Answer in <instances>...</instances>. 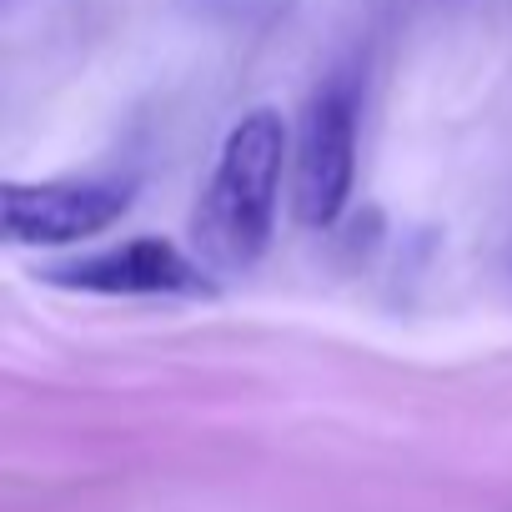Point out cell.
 Listing matches in <instances>:
<instances>
[{"mask_svg":"<svg viewBox=\"0 0 512 512\" xmlns=\"http://www.w3.org/2000/svg\"><path fill=\"white\" fill-rule=\"evenodd\" d=\"M282 171L287 121L272 106H256L226 131L191 216V241L211 272H246L267 256L282 206Z\"/></svg>","mask_w":512,"mask_h":512,"instance_id":"obj_1","label":"cell"},{"mask_svg":"<svg viewBox=\"0 0 512 512\" xmlns=\"http://www.w3.org/2000/svg\"><path fill=\"white\" fill-rule=\"evenodd\" d=\"M357 176V81L347 71L327 76L302 111L292 151V206L297 221L327 231L342 221Z\"/></svg>","mask_w":512,"mask_h":512,"instance_id":"obj_2","label":"cell"},{"mask_svg":"<svg viewBox=\"0 0 512 512\" xmlns=\"http://www.w3.org/2000/svg\"><path fill=\"white\" fill-rule=\"evenodd\" d=\"M131 211L121 181H6L0 186V236L6 246H76L101 236Z\"/></svg>","mask_w":512,"mask_h":512,"instance_id":"obj_3","label":"cell"},{"mask_svg":"<svg viewBox=\"0 0 512 512\" xmlns=\"http://www.w3.org/2000/svg\"><path fill=\"white\" fill-rule=\"evenodd\" d=\"M46 287L66 292H91V297H211V267H201L196 256H186L176 241L161 236H136L76 262L46 267Z\"/></svg>","mask_w":512,"mask_h":512,"instance_id":"obj_4","label":"cell"}]
</instances>
